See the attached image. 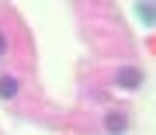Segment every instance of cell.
I'll list each match as a JSON object with an SVG mask.
<instances>
[{"mask_svg":"<svg viewBox=\"0 0 156 135\" xmlns=\"http://www.w3.org/2000/svg\"><path fill=\"white\" fill-rule=\"evenodd\" d=\"M115 83L122 87V90H135V87L142 83V69H135V66H125V69H118Z\"/></svg>","mask_w":156,"mask_h":135,"instance_id":"1","label":"cell"},{"mask_svg":"<svg viewBox=\"0 0 156 135\" xmlns=\"http://www.w3.org/2000/svg\"><path fill=\"white\" fill-rule=\"evenodd\" d=\"M17 94H21V80L14 73H4L0 76V97H4V101H14Z\"/></svg>","mask_w":156,"mask_h":135,"instance_id":"2","label":"cell"},{"mask_svg":"<svg viewBox=\"0 0 156 135\" xmlns=\"http://www.w3.org/2000/svg\"><path fill=\"white\" fill-rule=\"evenodd\" d=\"M104 125H108V132H111V135H122V132L128 128V118L115 111V114H108V121H104Z\"/></svg>","mask_w":156,"mask_h":135,"instance_id":"3","label":"cell"},{"mask_svg":"<svg viewBox=\"0 0 156 135\" xmlns=\"http://www.w3.org/2000/svg\"><path fill=\"white\" fill-rule=\"evenodd\" d=\"M135 14L142 17V24H156V4H135Z\"/></svg>","mask_w":156,"mask_h":135,"instance_id":"4","label":"cell"},{"mask_svg":"<svg viewBox=\"0 0 156 135\" xmlns=\"http://www.w3.org/2000/svg\"><path fill=\"white\" fill-rule=\"evenodd\" d=\"M4 52H7V35L0 31V59H4Z\"/></svg>","mask_w":156,"mask_h":135,"instance_id":"5","label":"cell"}]
</instances>
